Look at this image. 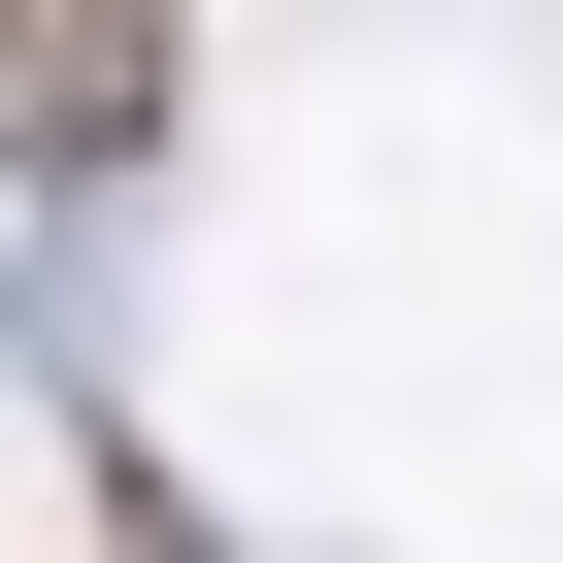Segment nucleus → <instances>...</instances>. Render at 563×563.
<instances>
[{"mask_svg":"<svg viewBox=\"0 0 563 563\" xmlns=\"http://www.w3.org/2000/svg\"><path fill=\"white\" fill-rule=\"evenodd\" d=\"M199 133V0H0V199H100Z\"/></svg>","mask_w":563,"mask_h":563,"instance_id":"1","label":"nucleus"},{"mask_svg":"<svg viewBox=\"0 0 563 563\" xmlns=\"http://www.w3.org/2000/svg\"><path fill=\"white\" fill-rule=\"evenodd\" d=\"M100 563H232V497H199V464H133V431H100Z\"/></svg>","mask_w":563,"mask_h":563,"instance_id":"2","label":"nucleus"}]
</instances>
